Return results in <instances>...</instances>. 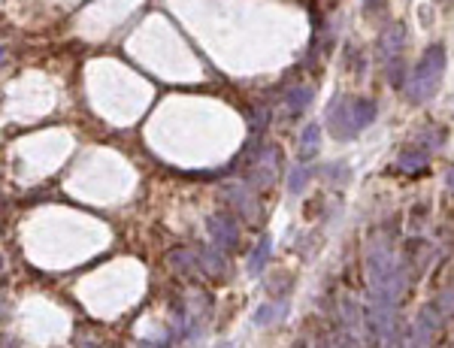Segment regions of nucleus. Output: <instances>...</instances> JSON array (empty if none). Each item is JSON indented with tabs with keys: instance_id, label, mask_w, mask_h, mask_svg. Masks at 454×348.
<instances>
[{
	"instance_id": "nucleus-1",
	"label": "nucleus",
	"mask_w": 454,
	"mask_h": 348,
	"mask_svg": "<svg viewBox=\"0 0 454 348\" xmlns=\"http://www.w3.org/2000/svg\"><path fill=\"white\" fill-rule=\"evenodd\" d=\"M442 70H445V49L442 46H430L424 52V58L418 61L415 73H412V82H409V97L415 103H424L439 91V79H442Z\"/></svg>"
},
{
	"instance_id": "nucleus-2",
	"label": "nucleus",
	"mask_w": 454,
	"mask_h": 348,
	"mask_svg": "<svg viewBox=\"0 0 454 348\" xmlns=\"http://www.w3.org/2000/svg\"><path fill=\"white\" fill-rule=\"evenodd\" d=\"M327 128L336 139H349L351 130H354V121H351V103H345L342 97H336L333 103L327 106Z\"/></svg>"
},
{
	"instance_id": "nucleus-3",
	"label": "nucleus",
	"mask_w": 454,
	"mask_h": 348,
	"mask_svg": "<svg viewBox=\"0 0 454 348\" xmlns=\"http://www.w3.org/2000/svg\"><path fill=\"white\" fill-rule=\"evenodd\" d=\"M209 236L216 239V245L221 252H234L239 243V227L234 225L230 215H212L209 218Z\"/></svg>"
},
{
	"instance_id": "nucleus-4",
	"label": "nucleus",
	"mask_w": 454,
	"mask_h": 348,
	"mask_svg": "<svg viewBox=\"0 0 454 348\" xmlns=\"http://www.w3.org/2000/svg\"><path fill=\"white\" fill-rule=\"evenodd\" d=\"M403 43H406V28H403V24H391V28L378 37V61H385V64L397 61Z\"/></svg>"
},
{
	"instance_id": "nucleus-5",
	"label": "nucleus",
	"mask_w": 454,
	"mask_h": 348,
	"mask_svg": "<svg viewBox=\"0 0 454 348\" xmlns=\"http://www.w3.org/2000/svg\"><path fill=\"white\" fill-rule=\"evenodd\" d=\"M436 327H439V312L433 309V306H427V309L418 312V324H415V342L418 348H424L430 342V336L436 333Z\"/></svg>"
},
{
	"instance_id": "nucleus-6",
	"label": "nucleus",
	"mask_w": 454,
	"mask_h": 348,
	"mask_svg": "<svg viewBox=\"0 0 454 348\" xmlns=\"http://www.w3.org/2000/svg\"><path fill=\"white\" fill-rule=\"evenodd\" d=\"M321 148V128L318 124H306L303 128V137H300V164L303 161H312Z\"/></svg>"
},
{
	"instance_id": "nucleus-7",
	"label": "nucleus",
	"mask_w": 454,
	"mask_h": 348,
	"mask_svg": "<svg viewBox=\"0 0 454 348\" xmlns=\"http://www.w3.org/2000/svg\"><path fill=\"white\" fill-rule=\"evenodd\" d=\"M376 103L373 101H354L351 103V121H354V130L367 128V124L376 121Z\"/></svg>"
},
{
	"instance_id": "nucleus-8",
	"label": "nucleus",
	"mask_w": 454,
	"mask_h": 348,
	"mask_svg": "<svg viewBox=\"0 0 454 348\" xmlns=\"http://www.w3.org/2000/svg\"><path fill=\"white\" fill-rule=\"evenodd\" d=\"M312 97H315V91H312L309 85H297L291 94L285 97V103H288V112L291 115H300L303 110H306V106L312 103Z\"/></svg>"
},
{
	"instance_id": "nucleus-9",
	"label": "nucleus",
	"mask_w": 454,
	"mask_h": 348,
	"mask_svg": "<svg viewBox=\"0 0 454 348\" xmlns=\"http://www.w3.org/2000/svg\"><path fill=\"white\" fill-rule=\"evenodd\" d=\"M427 164V148H406L400 152V167L403 170H418Z\"/></svg>"
},
{
	"instance_id": "nucleus-10",
	"label": "nucleus",
	"mask_w": 454,
	"mask_h": 348,
	"mask_svg": "<svg viewBox=\"0 0 454 348\" xmlns=\"http://www.w3.org/2000/svg\"><path fill=\"white\" fill-rule=\"evenodd\" d=\"M267 258H270V236H261L258 248H254L252 258H249V270H252V272H261L263 263H267Z\"/></svg>"
},
{
	"instance_id": "nucleus-11",
	"label": "nucleus",
	"mask_w": 454,
	"mask_h": 348,
	"mask_svg": "<svg viewBox=\"0 0 454 348\" xmlns=\"http://www.w3.org/2000/svg\"><path fill=\"white\" fill-rule=\"evenodd\" d=\"M309 185V170L306 167H300V164H297V167H291V179H288V188H291L294 194H303V188Z\"/></svg>"
},
{
	"instance_id": "nucleus-12",
	"label": "nucleus",
	"mask_w": 454,
	"mask_h": 348,
	"mask_svg": "<svg viewBox=\"0 0 454 348\" xmlns=\"http://www.w3.org/2000/svg\"><path fill=\"white\" fill-rule=\"evenodd\" d=\"M421 143H424V148H433V146L442 143V134L439 130H433V128H424L421 130Z\"/></svg>"
},
{
	"instance_id": "nucleus-13",
	"label": "nucleus",
	"mask_w": 454,
	"mask_h": 348,
	"mask_svg": "<svg viewBox=\"0 0 454 348\" xmlns=\"http://www.w3.org/2000/svg\"><path fill=\"white\" fill-rule=\"evenodd\" d=\"M203 263H206V267H212L216 272L225 270V263H221V258H216V254H212V252H203Z\"/></svg>"
},
{
	"instance_id": "nucleus-14",
	"label": "nucleus",
	"mask_w": 454,
	"mask_h": 348,
	"mask_svg": "<svg viewBox=\"0 0 454 348\" xmlns=\"http://www.w3.org/2000/svg\"><path fill=\"white\" fill-rule=\"evenodd\" d=\"M367 3H369V10H382L385 0H367Z\"/></svg>"
},
{
	"instance_id": "nucleus-15",
	"label": "nucleus",
	"mask_w": 454,
	"mask_h": 348,
	"mask_svg": "<svg viewBox=\"0 0 454 348\" xmlns=\"http://www.w3.org/2000/svg\"><path fill=\"white\" fill-rule=\"evenodd\" d=\"M448 185H451V188H454V170H451V173H448Z\"/></svg>"
}]
</instances>
